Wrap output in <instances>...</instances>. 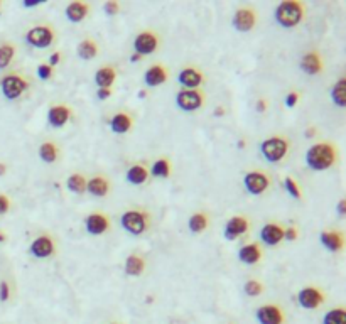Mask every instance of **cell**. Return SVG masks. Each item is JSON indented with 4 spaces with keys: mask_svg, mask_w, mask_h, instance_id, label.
Returning <instances> with one entry per match:
<instances>
[{
    "mask_svg": "<svg viewBox=\"0 0 346 324\" xmlns=\"http://www.w3.org/2000/svg\"><path fill=\"white\" fill-rule=\"evenodd\" d=\"M336 157V147L331 145L329 142H319V144H314L307 149L306 164L312 171H326V169L334 166Z\"/></svg>",
    "mask_w": 346,
    "mask_h": 324,
    "instance_id": "1",
    "label": "cell"
},
{
    "mask_svg": "<svg viewBox=\"0 0 346 324\" xmlns=\"http://www.w3.org/2000/svg\"><path fill=\"white\" fill-rule=\"evenodd\" d=\"M304 17V5L296 0H286L277 5L275 20L284 27H296Z\"/></svg>",
    "mask_w": 346,
    "mask_h": 324,
    "instance_id": "2",
    "label": "cell"
},
{
    "mask_svg": "<svg viewBox=\"0 0 346 324\" xmlns=\"http://www.w3.org/2000/svg\"><path fill=\"white\" fill-rule=\"evenodd\" d=\"M120 225L130 235H142L149 228V215L142 210H129L120 218Z\"/></svg>",
    "mask_w": 346,
    "mask_h": 324,
    "instance_id": "3",
    "label": "cell"
},
{
    "mask_svg": "<svg viewBox=\"0 0 346 324\" xmlns=\"http://www.w3.org/2000/svg\"><path fill=\"white\" fill-rule=\"evenodd\" d=\"M260 152L264 159H267L269 162H280L287 156V152H289V142L280 135L270 137V139L262 142Z\"/></svg>",
    "mask_w": 346,
    "mask_h": 324,
    "instance_id": "4",
    "label": "cell"
},
{
    "mask_svg": "<svg viewBox=\"0 0 346 324\" xmlns=\"http://www.w3.org/2000/svg\"><path fill=\"white\" fill-rule=\"evenodd\" d=\"M25 41L33 47L46 49L54 41V29L51 25H34L25 33Z\"/></svg>",
    "mask_w": 346,
    "mask_h": 324,
    "instance_id": "5",
    "label": "cell"
},
{
    "mask_svg": "<svg viewBox=\"0 0 346 324\" xmlns=\"http://www.w3.org/2000/svg\"><path fill=\"white\" fill-rule=\"evenodd\" d=\"M27 79L22 78L20 74H7L0 81V90H2L4 97L7 100H17L27 90Z\"/></svg>",
    "mask_w": 346,
    "mask_h": 324,
    "instance_id": "6",
    "label": "cell"
},
{
    "mask_svg": "<svg viewBox=\"0 0 346 324\" xmlns=\"http://www.w3.org/2000/svg\"><path fill=\"white\" fill-rule=\"evenodd\" d=\"M176 105L184 111H196L204 105V95L199 90H181L176 95Z\"/></svg>",
    "mask_w": 346,
    "mask_h": 324,
    "instance_id": "7",
    "label": "cell"
},
{
    "mask_svg": "<svg viewBox=\"0 0 346 324\" xmlns=\"http://www.w3.org/2000/svg\"><path fill=\"white\" fill-rule=\"evenodd\" d=\"M161 44L159 36L152 31H144L140 33L134 41V49L139 56H145V54H152V52L157 51V47Z\"/></svg>",
    "mask_w": 346,
    "mask_h": 324,
    "instance_id": "8",
    "label": "cell"
},
{
    "mask_svg": "<svg viewBox=\"0 0 346 324\" xmlns=\"http://www.w3.org/2000/svg\"><path fill=\"white\" fill-rule=\"evenodd\" d=\"M243 184H245V188H247V191L250 194L259 196V194H264L265 191L269 189L270 178L262 171H251V172L245 174Z\"/></svg>",
    "mask_w": 346,
    "mask_h": 324,
    "instance_id": "9",
    "label": "cell"
},
{
    "mask_svg": "<svg viewBox=\"0 0 346 324\" xmlns=\"http://www.w3.org/2000/svg\"><path fill=\"white\" fill-rule=\"evenodd\" d=\"M297 302L302 309H318V307L324 302V294H323V290H319L318 287L309 285V287H304L299 290Z\"/></svg>",
    "mask_w": 346,
    "mask_h": 324,
    "instance_id": "10",
    "label": "cell"
},
{
    "mask_svg": "<svg viewBox=\"0 0 346 324\" xmlns=\"http://www.w3.org/2000/svg\"><path fill=\"white\" fill-rule=\"evenodd\" d=\"M257 24V12L255 9L242 7L238 9L233 15V27L240 33H248L255 27Z\"/></svg>",
    "mask_w": 346,
    "mask_h": 324,
    "instance_id": "11",
    "label": "cell"
},
{
    "mask_svg": "<svg viewBox=\"0 0 346 324\" xmlns=\"http://www.w3.org/2000/svg\"><path fill=\"white\" fill-rule=\"evenodd\" d=\"M255 317L260 324H284V311L275 304L260 306L255 312Z\"/></svg>",
    "mask_w": 346,
    "mask_h": 324,
    "instance_id": "12",
    "label": "cell"
},
{
    "mask_svg": "<svg viewBox=\"0 0 346 324\" xmlns=\"http://www.w3.org/2000/svg\"><path fill=\"white\" fill-rule=\"evenodd\" d=\"M29 252L33 253L36 258H48L56 252L54 240L48 235H41V237L36 238L33 243H30Z\"/></svg>",
    "mask_w": 346,
    "mask_h": 324,
    "instance_id": "13",
    "label": "cell"
},
{
    "mask_svg": "<svg viewBox=\"0 0 346 324\" xmlns=\"http://www.w3.org/2000/svg\"><path fill=\"white\" fill-rule=\"evenodd\" d=\"M85 226L90 235H97V237L103 235V233H107L110 228V218L103 213H91L86 216Z\"/></svg>",
    "mask_w": 346,
    "mask_h": 324,
    "instance_id": "14",
    "label": "cell"
},
{
    "mask_svg": "<svg viewBox=\"0 0 346 324\" xmlns=\"http://www.w3.org/2000/svg\"><path fill=\"white\" fill-rule=\"evenodd\" d=\"M248 220L245 216H232L225 225V238L227 240H237L248 230Z\"/></svg>",
    "mask_w": 346,
    "mask_h": 324,
    "instance_id": "15",
    "label": "cell"
},
{
    "mask_svg": "<svg viewBox=\"0 0 346 324\" xmlns=\"http://www.w3.org/2000/svg\"><path fill=\"white\" fill-rule=\"evenodd\" d=\"M71 119V108L68 105H52L48 111V122L54 129L65 127Z\"/></svg>",
    "mask_w": 346,
    "mask_h": 324,
    "instance_id": "16",
    "label": "cell"
},
{
    "mask_svg": "<svg viewBox=\"0 0 346 324\" xmlns=\"http://www.w3.org/2000/svg\"><path fill=\"white\" fill-rule=\"evenodd\" d=\"M260 238L265 245L275 247L284 240V228H282L280 225H277V223H267L265 226H262Z\"/></svg>",
    "mask_w": 346,
    "mask_h": 324,
    "instance_id": "17",
    "label": "cell"
},
{
    "mask_svg": "<svg viewBox=\"0 0 346 324\" xmlns=\"http://www.w3.org/2000/svg\"><path fill=\"white\" fill-rule=\"evenodd\" d=\"M299 66H301V70L304 73L311 74V76H316L323 71V57L319 52L316 51H311V52H306L302 57H301V63H299Z\"/></svg>",
    "mask_w": 346,
    "mask_h": 324,
    "instance_id": "18",
    "label": "cell"
},
{
    "mask_svg": "<svg viewBox=\"0 0 346 324\" xmlns=\"http://www.w3.org/2000/svg\"><path fill=\"white\" fill-rule=\"evenodd\" d=\"M203 73L196 68H184L177 74V81H179L184 90H196L203 83Z\"/></svg>",
    "mask_w": 346,
    "mask_h": 324,
    "instance_id": "19",
    "label": "cell"
},
{
    "mask_svg": "<svg viewBox=\"0 0 346 324\" xmlns=\"http://www.w3.org/2000/svg\"><path fill=\"white\" fill-rule=\"evenodd\" d=\"M86 191L91 196H97V198H105L110 193V181L107 179V176L97 174L90 181H86Z\"/></svg>",
    "mask_w": 346,
    "mask_h": 324,
    "instance_id": "20",
    "label": "cell"
},
{
    "mask_svg": "<svg viewBox=\"0 0 346 324\" xmlns=\"http://www.w3.org/2000/svg\"><path fill=\"white\" fill-rule=\"evenodd\" d=\"M90 4H85V2H71L68 4V7L65 10L66 14V19L70 20V22H81V20H85L88 17V14H90Z\"/></svg>",
    "mask_w": 346,
    "mask_h": 324,
    "instance_id": "21",
    "label": "cell"
},
{
    "mask_svg": "<svg viewBox=\"0 0 346 324\" xmlns=\"http://www.w3.org/2000/svg\"><path fill=\"white\" fill-rule=\"evenodd\" d=\"M166 79H167V70L162 65H152L144 74V81L150 88H155L159 86V84L166 83Z\"/></svg>",
    "mask_w": 346,
    "mask_h": 324,
    "instance_id": "22",
    "label": "cell"
},
{
    "mask_svg": "<svg viewBox=\"0 0 346 324\" xmlns=\"http://www.w3.org/2000/svg\"><path fill=\"white\" fill-rule=\"evenodd\" d=\"M319 240H321L323 247L329 252H339L343 248V235L339 231H333V230L321 231Z\"/></svg>",
    "mask_w": 346,
    "mask_h": 324,
    "instance_id": "23",
    "label": "cell"
},
{
    "mask_svg": "<svg viewBox=\"0 0 346 324\" xmlns=\"http://www.w3.org/2000/svg\"><path fill=\"white\" fill-rule=\"evenodd\" d=\"M115 79H117V71L110 65L98 68L95 73V83L98 84V88H112Z\"/></svg>",
    "mask_w": 346,
    "mask_h": 324,
    "instance_id": "24",
    "label": "cell"
},
{
    "mask_svg": "<svg viewBox=\"0 0 346 324\" xmlns=\"http://www.w3.org/2000/svg\"><path fill=\"white\" fill-rule=\"evenodd\" d=\"M238 258H240V262H243V263H247V265L259 263L260 258H262L260 247L257 245V243H248V245H245V247L240 248Z\"/></svg>",
    "mask_w": 346,
    "mask_h": 324,
    "instance_id": "25",
    "label": "cell"
},
{
    "mask_svg": "<svg viewBox=\"0 0 346 324\" xmlns=\"http://www.w3.org/2000/svg\"><path fill=\"white\" fill-rule=\"evenodd\" d=\"M132 125H134L132 116L129 113H125V111L115 113L112 116V120H110V127H112V130L115 134H127V132L132 129Z\"/></svg>",
    "mask_w": 346,
    "mask_h": 324,
    "instance_id": "26",
    "label": "cell"
},
{
    "mask_svg": "<svg viewBox=\"0 0 346 324\" xmlns=\"http://www.w3.org/2000/svg\"><path fill=\"white\" fill-rule=\"evenodd\" d=\"M145 270V260L140 255H129L125 260V274L132 275V277H139Z\"/></svg>",
    "mask_w": 346,
    "mask_h": 324,
    "instance_id": "27",
    "label": "cell"
},
{
    "mask_svg": "<svg viewBox=\"0 0 346 324\" xmlns=\"http://www.w3.org/2000/svg\"><path fill=\"white\" fill-rule=\"evenodd\" d=\"M78 56L81 57V60L85 61H90L93 57H97L98 54V44L95 42V39H90V37H86V39H83L80 44H78Z\"/></svg>",
    "mask_w": 346,
    "mask_h": 324,
    "instance_id": "28",
    "label": "cell"
},
{
    "mask_svg": "<svg viewBox=\"0 0 346 324\" xmlns=\"http://www.w3.org/2000/svg\"><path fill=\"white\" fill-rule=\"evenodd\" d=\"M127 181L129 183H132V184H144L145 181L149 179V169L142 166V164H134L132 167H129V171H127Z\"/></svg>",
    "mask_w": 346,
    "mask_h": 324,
    "instance_id": "29",
    "label": "cell"
},
{
    "mask_svg": "<svg viewBox=\"0 0 346 324\" xmlns=\"http://www.w3.org/2000/svg\"><path fill=\"white\" fill-rule=\"evenodd\" d=\"M57 156H59V149L54 144V142H44L39 147V157L43 159L44 162L52 164L57 161Z\"/></svg>",
    "mask_w": 346,
    "mask_h": 324,
    "instance_id": "30",
    "label": "cell"
},
{
    "mask_svg": "<svg viewBox=\"0 0 346 324\" xmlns=\"http://www.w3.org/2000/svg\"><path fill=\"white\" fill-rule=\"evenodd\" d=\"M66 186H68V189H70L71 193L83 194L86 191V178L83 176V174H80V172H75V174H71V176L68 178Z\"/></svg>",
    "mask_w": 346,
    "mask_h": 324,
    "instance_id": "31",
    "label": "cell"
},
{
    "mask_svg": "<svg viewBox=\"0 0 346 324\" xmlns=\"http://www.w3.org/2000/svg\"><path fill=\"white\" fill-rule=\"evenodd\" d=\"M331 100L334 102V105H338V107H341V108L346 105V79L344 78H339L338 83L333 86Z\"/></svg>",
    "mask_w": 346,
    "mask_h": 324,
    "instance_id": "32",
    "label": "cell"
},
{
    "mask_svg": "<svg viewBox=\"0 0 346 324\" xmlns=\"http://www.w3.org/2000/svg\"><path fill=\"white\" fill-rule=\"evenodd\" d=\"M149 174H152L154 178H162V179L169 178L171 176V162L164 157L157 159V161L152 164V169Z\"/></svg>",
    "mask_w": 346,
    "mask_h": 324,
    "instance_id": "33",
    "label": "cell"
},
{
    "mask_svg": "<svg viewBox=\"0 0 346 324\" xmlns=\"http://www.w3.org/2000/svg\"><path fill=\"white\" fill-rule=\"evenodd\" d=\"M187 228L193 233H201L208 228V216L204 213H195L187 220Z\"/></svg>",
    "mask_w": 346,
    "mask_h": 324,
    "instance_id": "34",
    "label": "cell"
},
{
    "mask_svg": "<svg viewBox=\"0 0 346 324\" xmlns=\"http://www.w3.org/2000/svg\"><path fill=\"white\" fill-rule=\"evenodd\" d=\"M323 324H346V311L343 307L328 311L323 317Z\"/></svg>",
    "mask_w": 346,
    "mask_h": 324,
    "instance_id": "35",
    "label": "cell"
},
{
    "mask_svg": "<svg viewBox=\"0 0 346 324\" xmlns=\"http://www.w3.org/2000/svg\"><path fill=\"white\" fill-rule=\"evenodd\" d=\"M14 54H15L14 44H10V42H4V44L0 46V70H5V68L12 63Z\"/></svg>",
    "mask_w": 346,
    "mask_h": 324,
    "instance_id": "36",
    "label": "cell"
},
{
    "mask_svg": "<svg viewBox=\"0 0 346 324\" xmlns=\"http://www.w3.org/2000/svg\"><path fill=\"white\" fill-rule=\"evenodd\" d=\"M243 290H245V294H247V296L255 297V296H260L262 292H264V285H262L259 280L250 279V280H247V282H245Z\"/></svg>",
    "mask_w": 346,
    "mask_h": 324,
    "instance_id": "37",
    "label": "cell"
},
{
    "mask_svg": "<svg viewBox=\"0 0 346 324\" xmlns=\"http://www.w3.org/2000/svg\"><path fill=\"white\" fill-rule=\"evenodd\" d=\"M286 189L289 191V194L292 196V198H296V199H301L302 198V194H301V189H299V186L297 183L292 178H286Z\"/></svg>",
    "mask_w": 346,
    "mask_h": 324,
    "instance_id": "38",
    "label": "cell"
},
{
    "mask_svg": "<svg viewBox=\"0 0 346 324\" xmlns=\"http://www.w3.org/2000/svg\"><path fill=\"white\" fill-rule=\"evenodd\" d=\"M52 73H54V71H52V66L46 65V63H43V65L38 66V76L41 79H49L52 76Z\"/></svg>",
    "mask_w": 346,
    "mask_h": 324,
    "instance_id": "39",
    "label": "cell"
},
{
    "mask_svg": "<svg viewBox=\"0 0 346 324\" xmlns=\"http://www.w3.org/2000/svg\"><path fill=\"white\" fill-rule=\"evenodd\" d=\"M103 10L105 12H107L108 15H117L118 12H120V4L118 2H107L103 5Z\"/></svg>",
    "mask_w": 346,
    "mask_h": 324,
    "instance_id": "40",
    "label": "cell"
},
{
    "mask_svg": "<svg viewBox=\"0 0 346 324\" xmlns=\"http://www.w3.org/2000/svg\"><path fill=\"white\" fill-rule=\"evenodd\" d=\"M9 297H10V287L5 280H2V282H0V301L5 302L9 301Z\"/></svg>",
    "mask_w": 346,
    "mask_h": 324,
    "instance_id": "41",
    "label": "cell"
},
{
    "mask_svg": "<svg viewBox=\"0 0 346 324\" xmlns=\"http://www.w3.org/2000/svg\"><path fill=\"white\" fill-rule=\"evenodd\" d=\"M10 210V199L5 194H0V215H5Z\"/></svg>",
    "mask_w": 346,
    "mask_h": 324,
    "instance_id": "42",
    "label": "cell"
},
{
    "mask_svg": "<svg viewBox=\"0 0 346 324\" xmlns=\"http://www.w3.org/2000/svg\"><path fill=\"white\" fill-rule=\"evenodd\" d=\"M297 102H299V93H297V92H291V93L286 97V105H287L289 108L296 107Z\"/></svg>",
    "mask_w": 346,
    "mask_h": 324,
    "instance_id": "43",
    "label": "cell"
},
{
    "mask_svg": "<svg viewBox=\"0 0 346 324\" xmlns=\"http://www.w3.org/2000/svg\"><path fill=\"white\" fill-rule=\"evenodd\" d=\"M297 235H299V233H297V228H296V226L284 228V238H286V240H289V242L296 240Z\"/></svg>",
    "mask_w": 346,
    "mask_h": 324,
    "instance_id": "44",
    "label": "cell"
},
{
    "mask_svg": "<svg viewBox=\"0 0 346 324\" xmlns=\"http://www.w3.org/2000/svg\"><path fill=\"white\" fill-rule=\"evenodd\" d=\"M97 97H98V100H108L110 97H112V90L110 88H98Z\"/></svg>",
    "mask_w": 346,
    "mask_h": 324,
    "instance_id": "45",
    "label": "cell"
},
{
    "mask_svg": "<svg viewBox=\"0 0 346 324\" xmlns=\"http://www.w3.org/2000/svg\"><path fill=\"white\" fill-rule=\"evenodd\" d=\"M59 61H61V52H52L51 57H49V63H48V65L54 68Z\"/></svg>",
    "mask_w": 346,
    "mask_h": 324,
    "instance_id": "46",
    "label": "cell"
},
{
    "mask_svg": "<svg viewBox=\"0 0 346 324\" xmlns=\"http://www.w3.org/2000/svg\"><path fill=\"white\" fill-rule=\"evenodd\" d=\"M41 4H44V0H24V7H27V9L38 7V5H41Z\"/></svg>",
    "mask_w": 346,
    "mask_h": 324,
    "instance_id": "47",
    "label": "cell"
},
{
    "mask_svg": "<svg viewBox=\"0 0 346 324\" xmlns=\"http://www.w3.org/2000/svg\"><path fill=\"white\" fill-rule=\"evenodd\" d=\"M257 110H259V111H265L267 110V100L260 98L259 102H257Z\"/></svg>",
    "mask_w": 346,
    "mask_h": 324,
    "instance_id": "48",
    "label": "cell"
},
{
    "mask_svg": "<svg viewBox=\"0 0 346 324\" xmlns=\"http://www.w3.org/2000/svg\"><path fill=\"white\" fill-rule=\"evenodd\" d=\"M304 134H306L307 139H312V137L316 135V129H314V127H309V129H306V132H304Z\"/></svg>",
    "mask_w": 346,
    "mask_h": 324,
    "instance_id": "49",
    "label": "cell"
},
{
    "mask_svg": "<svg viewBox=\"0 0 346 324\" xmlns=\"http://www.w3.org/2000/svg\"><path fill=\"white\" fill-rule=\"evenodd\" d=\"M344 199H341V201H339V203H338V215L339 216H344Z\"/></svg>",
    "mask_w": 346,
    "mask_h": 324,
    "instance_id": "50",
    "label": "cell"
},
{
    "mask_svg": "<svg viewBox=\"0 0 346 324\" xmlns=\"http://www.w3.org/2000/svg\"><path fill=\"white\" fill-rule=\"evenodd\" d=\"M140 57H142V56H139L137 52H134V54L130 56V61H132V63H139V61H140Z\"/></svg>",
    "mask_w": 346,
    "mask_h": 324,
    "instance_id": "51",
    "label": "cell"
},
{
    "mask_svg": "<svg viewBox=\"0 0 346 324\" xmlns=\"http://www.w3.org/2000/svg\"><path fill=\"white\" fill-rule=\"evenodd\" d=\"M5 172H7V167H5V164L0 162V176H4Z\"/></svg>",
    "mask_w": 346,
    "mask_h": 324,
    "instance_id": "52",
    "label": "cell"
},
{
    "mask_svg": "<svg viewBox=\"0 0 346 324\" xmlns=\"http://www.w3.org/2000/svg\"><path fill=\"white\" fill-rule=\"evenodd\" d=\"M5 240H7V237H5L2 231H0V243H4Z\"/></svg>",
    "mask_w": 346,
    "mask_h": 324,
    "instance_id": "53",
    "label": "cell"
},
{
    "mask_svg": "<svg viewBox=\"0 0 346 324\" xmlns=\"http://www.w3.org/2000/svg\"><path fill=\"white\" fill-rule=\"evenodd\" d=\"M113 324H117V322H113Z\"/></svg>",
    "mask_w": 346,
    "mask_h": 324,
    "instance_id": "54",
    "label": "cell"
}]
</instances>
